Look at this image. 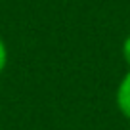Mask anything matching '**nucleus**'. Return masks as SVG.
Returning <instances> with one entry per match:
<instances>
[{
	"mask_svg": "<svg viewBox=\"0 0 130 130\" xmlns=\"http://www.w3.org/2000/svg\"><path fill=\"white\" fill-rule=\"evenodd\" d=\"M6 65H8V48H6V42L2 40V37H0V75L6 69Z\"/></svg>",
	"mask_w": 130,
	"mask_h": 130,
	"instance_id": "obj_2",
	"label": "nucleus"
},
{
	"mask_svg": "<svg viewBox=\"0 0 130 130\" xmlns=\"http://www.w3.org/2000/svg\"><path fill=\"white\" fill-rule=\"evenodd\" d=\"M122 57H124V61L130 65V35L124 38V42H122Z\"/></svg>",
	"mask_w": 130,
	"mask_h": 130,
	"instance_id": "obj_3",
	"label": "nucleus"
},
{
	"mask_svg": "<svg viewBox=\"0 0 130 130\" xmlns=\"http://www.w3.org/2000/svg\"><path fill=\"white\" fill-rule=\"evenodd\" d=\"M117 107L122 115L130 121V71L122 77L117 88Z\"/></svg>",
	"mask_w": 130,
	"mask_h": 130,
	"instance_id": "obj_1",
	"label": "nucleus"
}]
</instances>
